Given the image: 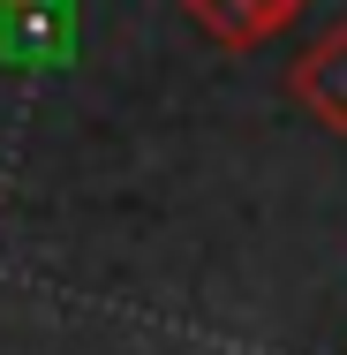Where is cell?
I'll list each match as a JSON object with an SVG mask.
<instances>
[{"label": "cell", "instance_id": "1", "mask_svg": "<svg viewBox=\"0 0 347 355\" xmlns=\"http://www.w3.org/2000/svg\"><path fill=\"white\" fill-rule=\"evenodd\" d=\"M287 91H294V106H302L317 129L347 137V23L317 31V38L294 53V69H287Z\"/></svg>", "mask_w": 347, "mask_h": 355}, {"label": "cell", "instance_id": "2", "mask_svg": "<svg viewBox=\"0 0 347 355\" xmlns=\"http://www.w3.org/2000/svg\"><path fill=\"white\" fill-rule=\"evenodd\" d=\"M302 8L310 0H181V15L204 31L211 46H226V53H249V46L279 38Z\"/></svg>", "mask_w": 347, "mask_h": 355}]
</instances>
